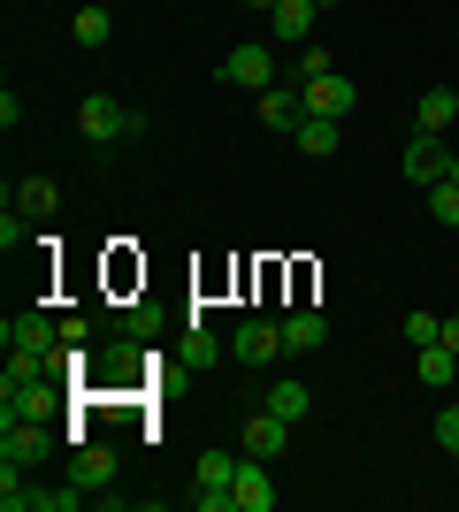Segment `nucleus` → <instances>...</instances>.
Returning a JSON list of instances; mask_svg holds the SVG:
<instances>
[{
    "label": "nucleus",
    "instance_id": "obj_5",
    "mask_svg": "<svg viewBox=\"0 0 459 512\" xmlns=\"http://www.w3.org/2000/svg\"><path fill=\"white\" fill-rule=\"evenodd\" d=\"M0 344H8V352H39V360H46V352L62 344V321H54V314H8V321H0Z\"/></svg>",
    "mask_w": 459,
    "mask_h": 512
},
{
    "label": "nucleus",
    "instance_id": "obj_25",
    "mask_svg": "<svg viewBox=\"0 0 459 512\" xmlns=\"http://www.w3.org/2000/svg\"><path fill=\"white\" fill-rule=\"evenodd\" d=\"M222 360V344L207 337V329H192V337H184V367H215Z\"/></svg>",
    "mask_w": 459,
    "mask_h": 512
},
{
    "label": "nucleus",
    "instance_id": "obj_31",
    "mask_svg": "<svg viewBox=\"0 0 459 512\" xmlns=\"http://www.w3.org/2000/svg\"><path fill=\"white\" fill-rule=\"evenodd\" d=\"M238 8H261V16H268V8H276V0H238Z\"/></svg>",
    "mask_w": 459,
    "mask_h": 512
},
{
    "label": "nucleus",
    "instance_id": "obj_18",
    "mask_svg": "<svg viewBox=\"0 0 459 512\" xmlns=\"http://www.w3.org/2000/svg\"><path fill=\"white\" fill-rule=\"evenodd\" d=\"M414 375H421L429 390H444V383L459 375V352H452V344H421V352H414Z\"/></svg>",
    "mask_w": 459,
    "mask_h": 512
},
{
    "label": "nucleus",
    "instance_id": "obj_32",
    "mask_svg": "<svg viewBox=\"0 0 459 512\" xmlns=\"http://www.w3.org/2000/svg\"><path fill=\"white\" fill-rule=\"evenodd\" d=\"M452 184H459V153H452Z\"/></svg>",
    "mask_w": 459,
    "mask_h": 512
},
{
    "label": "nucleus",
    "instance_id": "obj_6",
    "mask_svg": "<svg viewBox=\"0 0 459 512\" xmlns=\"http://www.w3.org/2000/svg\"><path fill=\"white\" fill-rule=\"evenodd\" d=\"M406 176H414V184H444V176H452L444 130H414V138H406Z\"/></svg>",
    "mask_w": 459,
    "mask_h": 512
},
{
    "label": "nucleus",
    "instance_id": "obj_27",
    "mask_svg": "<svg viewBox=\"0 0 459 512\" xmlns=\"http://www.w3.org/2000/svg\"><path fill=\"white\" fill-rule=\"evenodd\" d=\"M437 444L459 459V406H444V413H437Z\"/></svg>",
    "mask_w": 459,
    "mask_h": 512
},
{
    "label": "nucleus",
    "instance_id": "obj_19",
    "mask_svg": "<svg viewBox=\"0 0 459 512\" xmlns=\"http://www.w3.org/2000/svg\"><path fill=\"white\" fill-rule=\"evenodd\" d=\"M238 459H245V451H238ZM238 459H230V451H199L192 490H230V482H238Z\"/></svg>",
    "mask_w": 459,
    "mask_h": 512
},
{
    "label": "nucleus",
    "instance_id": "obj_28",
    "mask_svg": "<svg viewBox=\"0 0 459 512\" xmlns=\"http://www.w3.org/2000/svg\"><path fill=\"white\" fill-rule=\"evenodd\" d=\"M291 69H299V85H306V77H322V69H329V54H322V46H299V62H291Z\"/></svg>",
    "mask_w": 459,
    "mask_h": 512
},
{
    "label": "nucleus",
    "instance_id": "obj_20",
    "mask_svg": "<svg viewBox=\"0 0 459 512\" xmlns=\"http://www.w3.org/2000/svg\"><path fill=\"white\" fill-rule=\"evenodd\" d=\"M429 214H437V230H459V184H429Z\"/></svg>",
    "mask_w": 459,
    "mask_h": 512
},
{
    "label": "nucleus",
    "instance_id": "obj_24",
    "mask_svg": "<svg viewBox=\"0 0 459 512\" xmlns=\"http://www.w3.org/2000/svg\"><path fill=\"white\" fill-rule=\"evenodd\" d=\"M54 207H62V192L46 176H23V214H54Z\"/></svg>",
    "mask_w": 459,
    "mask_h": 512
},
{
    "label": "nucleus",
    "instance_id": "obj_33",
    "mask_svg": "<svg viewBox=\"0 0 459 512\" xmlns=\"http://www.w3.org/2000/svg\"><path fill=\"white\" fill-rule=\"evenodd\" d=\"M314 8H337V0H314Z\"/></svg>",
    "mask_w": 459,
    "mask_h": 512
},
{
    "label": "nucleus",
    "instance_id": "obj_4",
    "mask_svg": "<svg viewBox=\"0 0 459 512\" xmlns=\"http://www.w3.org/2000/svg\"><path fill=\"white\" fill-rule=\"evenodd\" d=\"M306 115H329V123H345L352 107H360V85L352 77H337V69H322V77H306Z\"/></svg>",
    "mask_w": 459,
    "mask_h": 512
},
{
    "label": "nucleus",
    "instance_id": "obj_23",
    "mask_svg": "<svg viewBox=\"0 0 459 512\" xmlns=\"http://www.w3.org/2000/svg\"><path fill=\"white\" fill-rule=\"evenodd\" d=\"M406 344H444V314H429V306H421V314H406Z\"/></svg>",
    "mask_w": 459,
    "mask_h": 512
},
{
    "label": "nucleus",
    "instance_id": "obj_9",
    "mask_svg": "<svg viewBox=\"0 0 459 512\" xmlns=\"http://www.w3.org/2000/svg\"><path fill=\"white\" fill-rule=\"evenodd\" d=\"M62 383H69V375H54V367H46V375H31V383H16V390H8V406H16V413H31V421H46V413L62 406Z\"/></svg>",
    "mask_w": 459,
    "mask_h": 512
},
{
    "label": "nucleus",
    "instance_id": "obj_12",
    "mask_svg": "<svg viewBox=\"0 0 459 512\" xmlns=\"http://www.w3.org/2000/svg\"><path fill=\"white\" fill-rule=\"evenodd\" d=\"M261 123H268V130H299V123H306V92H299V85H268V92H261Z\"/></svg>",
    "mask_w": 459,
    "mask_h": 512
},
{
    "label": "nucleus",
    "instance_id": "obj_21",
    "mask_svg": "<svg viewBox=\"0 0 459 512\" xmlns=\"http://www.w3.org/2000/svg\"><path fill=\"white\" fill-rule=\"evenodd\" d=\"M108 39H115L108 8H77V46H108Z\"/></svg>",
    "mask_w": 459,
    "mask_h": 512
},
{
    "label": "nucleus",
    "instance_id": "obj_11",
    "mask_svg": "<svg viewBox=\"0 0 459 512\" xmlns=\"http://www.w3.org/2000/svg\"><path fill=\"white\" fill-rule=\"evenodd\" d=\"M238 512H268L276 505V482H268V459H238V482H230Z\"/></svg>",
    "mask_w": 459,
    "mask_h": 512
},
{
    "label": "nucleus",
    "instance_id": "obj_15",
    "mask_svg": "<svg viewBox=\"0 0 459 512\" xmlns=\"http://www.w3.org/2000/svg\"><path fill=\"white\" fill-rule=\"evenodd\" d=\"M322 337H329V321L314 306H291L284 314V352H322Z\"/></svg>",
    "mask_w": 459,
    "mask_h": 512
},
{
    "label": "nucleus",
    "instance_id": "obj_13",
    "mask_svg": "<svg viewBox=\"0 0 459 512\" xmlns=\"http://www.w3.org/2000/svg\"><path fill=\"white\" fill-rule=\"evenodd\" d=\"M69 482H77V490H108V482H115V451L77 444V459H69Z\"/></svg>",
    "mask_w": 459,
    "mask_h": 512
},
{
    "label": "nucleus",
    "instance_id": "obj_8",
    "mask_svg": "<svg viewBox=\"0 0 459 512\" xmlns=\"http://www.w3.org/2000/svg\"><path fill=\"white\" fill-rule=\"evenodd\" d=\"M314 0H276L268 8V31H276V46H314Z\"/></svg>",
    "mask_w": 459,
    "mask_h": 512
},
{
    "label": "nucleus",
    "instance_id": "obj_2",
    "mask_svg": "<svg viewBox=\"0 0 459 512\" xmlns=\"http://www.w3.org/2000/svg\"><path fill=\"white\" fill-rule=\"evenodd\" d=\"M46 451H54V428H39L31 413H0V467H39Z\"/></svg>",
    "mask_w": 459,
    "mask_h": 512
},
{
    "label": "nucleus",
    "instance_id": "obj_29",
    "mask_svg": "<svg viewBox=\"0 0 459 512\" xmlns=\"http://www.w3.org/2000/svg\"><path fill=\"white\" fill-rule=\"evenodd\" d=\"M192 505L199 512H238V497H230V490H192Z\"/></svg>",
    "mask_w": 459,
    "mask_h": 512
},
{
    "label": "nucleus",
    "instance_id": "obj_10",
    "mask_svg": "<svg viewBox=\"0 0 459 512\" xmlns=\"http://www.w3.org/2000/svg\"><path fill=\"white\" fill-rule=\"evenodd\" d=\"M284 436H291V421H276V413H253V421H245L238 428V451H245V459H276V451H284Z\"/></svg>",
    "mask_w": 459,
    "mask_h": 512
},
{
    "label": "nucleus",
    "instance_id": "obj_30",
    "mask_svg": "<svg viewBox=\"0 0 459 512\" xmlns=\"http://www.w3.org/2000/svg\"><path fill=\"white\" fill-rule=\"evenodd\" d=\"M444 344H452V352H459V314H444Z\"/></svg>",
    "mask_w": 459,
    "mask_h": 512
},
{
    "label": "nucleus",
    "instance_id": "obj_14",
    "mask_svg": "<svg viewBox=\"0 0 459 512\" xmlns=\"http://www.w3.org/2000/svg\"><path fill=\"white\" fill-rule=\"evenodd\" d=\"M452 123H459V92L452 85H429L414 100V130H452Z\"/></svg>",
    "mask_w": 459,
    "mask_h": 512
},
{
    "label": "nucleus",
    "instance_id": "obj_7",
    "mask_svg": "<svg viewBox=\"0 0 459 512\" xmlns=\"http://www.w3.org/2000/svg\"><path fill=\"white\" fill-rule=\"evenodd\" d=\"M230 360H245V367L284 360V321H245L238 337H230Z\"/></svg>",
    "mask_w": 459,
    "mask_h": 512
},
{
    "label": "nucleus",
    "instance_id": "obj_17",
    "mask_svg": "<svg viewBox=\"0 0 459 512\" xmlns=\"http://www.w3.org/2000/svg\"><path fill=\"white\" fill-rule=\"evenodd\" d=\"M291 138H299V153H306V161H329V153H337V138H345V130L329 123V115H306V123L291 130Z\"/></svg>",
    "mask_w": 459,
    "mask_h": 512
},
{
    "label": "nucleus",
    "instance_id": "obj_1",
    "mask_svg": "<svg viewBox=\"0 0 459 512\" xmlns=\"http://www.w3.org/2000/svg\"><path fill=\"white\" fill-rule=\"evenodd\" d=\"M77 130H85L92 146H115V138H138L146 130V115L123 100H108V92H92V100H77Z\"/></svg>",
    "mask_w": 459,
    "mask_h": 512
},
{
    "label": "nucleus",
    "instance_id": "obj_3",
    "mask_svg": "<svg viewBox=\"0 0 459 512\" xmlns=\"http://www.w3.org/2000/svg\"><path fill=\"white\" fill-rule=\"evenodd\" d=\"M222 85H238V92H268L276 85V54H268L261 39H245L222 54Z\"/></svg>",
    "mask_w": 459,
    "mask_h": 512
},
{
    "label": "nucleus",
    "instance_id": "obj_16",
    "mask_svg": "<svg viewBox=\"0 0 459 512\" xmlns=\"http://www.w3.org/2000/svg\"><path fill=\"white\" fill-rule=\"evenodd\" d=\"M268 413H276V421H291V428H299L306 413H314V390H306L299 375H284V383H268Z\"/></svg>",
    "mask_w": 459,
    "mask_h": 512
},
{
    "label": "nucleus",
    "instance_id": "obj_22",
    "mask_svg": "<svg viewBox=\"0 0 459 512\" xmlns=\"http://www.w3.org/2000/svg\"><path fill=\"white\" fill-rule=\"evenodd\" d=\"M16 474L23 467H0V512H31V505H39V490H23Z\"/></svg>",
    "mask_w": 459,
    "mask_h": 512
},
{
    "label": "nucleus",
    "instance_id": "obj_26",
    "mask_svg": "<svg viewBox=\"0 0 459 512\" xmlns=\"http://www.w3.org/2000/svg\"><path fill=\"white\" fill-rule=\"evenodd\" d=\"M77 497H85L77 482H69V490H39V512H77Z\"/></svg>",
    "mask_w": 459,
    "mask_h": 512
}]
</instances>
